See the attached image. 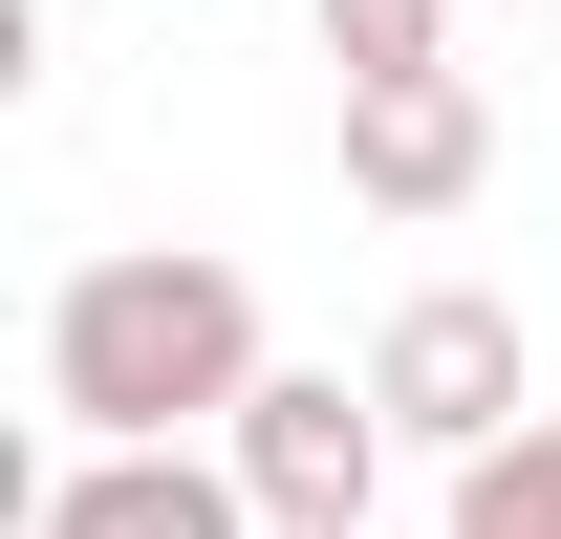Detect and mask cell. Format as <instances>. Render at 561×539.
I'll return each instance as SVG.
<instances>
[{
  "mask_svg": "<svg viewBox=\"0 0 561 539\" xmlns=\"http://www.w3.org/2000/svg\"><path fill=\"white\" fill-rule=\"evenodd\" d=\"M476 173H496L476 66H389V87H346V195H367V216H476Z\"/></svg>",
  "mask_w": 561,
  "mask_h": 539,
  "instance_id": "obj_5",
  "label": "cell"
},
{
  "mask_svg": "<svg viewBox=\"0 0 561 539\" xmlns=\"http://www.w3.org/2000/svg\"><path fill=\"white\" fill-rule=\"evenodd\" d=\"M216 454L260 474V518H367L411 432H389V389H367V367H260V389L216 410Z\"/></svg>",
  "mask_w": 561,
  "mask_h": 539,
  "instance_id": "obj_2",
  "label": "cell"
},
{
  "mask_svg": "<svg viewBox=\"0 0 561 539\" xmlns=\"http://www.w3.org/2000/svg\"><path fill=\"white\" fill-rule=\"evenodd\" d=\"M367 389H389V432H411V454H496V432H518V302H496V280H411V302H389V345H367Z\"/></svg>",
  "mask_w": 561,
  "mask_h": 539,
  "instance_id": "obj_3",
  "label": "cell"
},
{
  "mask_svg": "<svg viewBox=\"0 0 561 539\" xmlns=\"http://www.w3.org/2000/svg\"><path fill=\"white\" fill-rule=\"evenodd\" d=\"M324 66L389 87V66H454V0H324Z\"/></svg>",
  "mask_w": 561,
  "mask_h": 539,
  "instance_id": "obj_6",
  "label": "cell"
},
{
  "mask_svg": "<svg viewBox=\"0 0 561 539\" xmlns=\"http://www.w3.org/2000/svg\"><path fill=\"white\" fill-rule=\"evenodd\" d=\"M260 539H367V518H260Z\"/></svg>",
  "mask_w": 561,
  "mask_h": 539,
  "instance_id": "obj_8",
  "label": "cell"
},
{
  "mask_svg": "<svg viewBox=\"0 0 561 539\" xmlns=\"http://www.w3.org/2000/svg\"><path fill=\"white\" fill-rule=\"evenodd\" d=\"M432 539H561V518H518V496H476V474H454V518Z\"/></svg>",
  "mask_w": 561,
  "mask_h": 539,
  "instance_id": "obj_7",
  "label": "cell"
},
{
  "mask_svg": "<svg viewBox=\"0 0 561 539\" xmlns=\"http://www.w3.org/2000/svg\"><path fill=\"white\" fill-rule=\"evenodd\" d=\"M22 539H260V474L216 454V432H87L22 496Z\"/></svg>",
  "mask_w": 561,
  "mask_h": 539,
  "instance_id": "obj_4",
  "label": "cell"
},
{
  "mask_svg": "<svg viewBox=\"0 0 561 539\" xmlns=\"http://www.w3.org/2000/svg\"><path fill=\"white\" fill-rule=\"evenodd\" d=\"M260 389V280L195 260V238H130V260H66L44 302V410L66 432H216Z\"/></svg>",
  "mask_w": 561,
  "mask_h": 539,
  "instance_id": "obj_1",
  "label": "cell"
}]
</instances>
